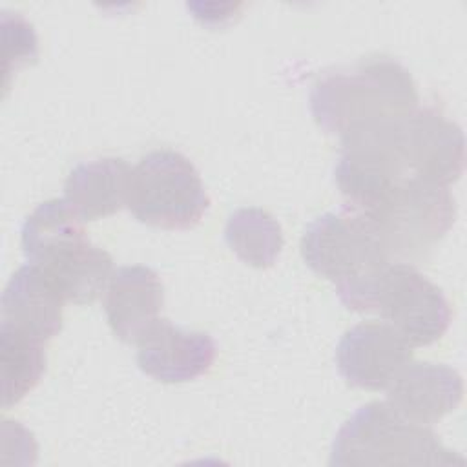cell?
<instances>
[{
    "mask_svg": "<svg viewBox=\"0 0 467 467\" xmlns=\"http://www.w3.org/2000/svg\"><path fill=\"white\" fill-rule=\"evenodd\" d=\"M412 361V347L385 321H365L348 328L337 343L336 365L358 389L381 390Z\"/></svg>",
    "mask_w": 467,
    "mask_h": 467,
    "instance_id": "9",
    "label": "cell"
},
{
    "mask_svg": "<svg viewBox=\"0 0 467 467\" xmlns=\"http://www.w3.org/2000/svg\"><path fill=\"white\" fill-rule=\"evenodd\" d=\"M210 197L188 157L173 150L144 155L131 171L126 208L144 224L188 230L201 223Z\"/></svg>",
    "mask_w": 467,
    "mask_h": 467,
    "instance_id": "7",
    "label": "cell"
},
{
    "mask_svg": "<svg viewBox=\"0 0 467 467\" xmlns=\"http://www.w3.org/2000/svg\"><path fill=\"white\" fill-rule=\"evenodd\" d=\"M22 252L77 305L97 301L113 274L111 255L89 243L82 217L66 199L44 201L26 217Z\"/></svg>",
    "mask_w": 467,
    "mask_h": 467,
    "instance_id": "3",
    "label": "cell"
},
{
    "mask_svg": "<svg viewBox=\"0 0 467 467\" xmlns=\"http://www.w3.org/2000/svg\"><path fill=\"white\" fill-rule=\"evenodd\" d=\"M308 100L317 126L339 139L420 106L410 73L387 55H370L352 66L321 73Z\"/></svg>",
    "mask_w": 467,
    "mask_h": 467,
    "instance_id": "2",
    "label": "cell"
},
{
    "mask_svg": "<svg viewBox=\"0 0 467 467\" xmlns=\"http://www.w3.org/2000/svg\"><path fill=\"white\" fill-rule=\"evenodd\" d=\"M2 407L9 409L29 394L46 372L44 343L0 325Z\"/></svg>",
    "mask_w": 467,
    "mask_h": 467,
    "instance_id": "16",
    "label": "cell"
},
{
    "mask_svg": "<svg viewBox=\"0 0 467 467\" xmlns=\"http://www.w3.org/2000/svg\"><path fill=\"white\" fill-rule=\"evenodd\" d=\"M133 168L119 157H100L77 164L64 184L66 201L82 217L95 221L128 204Z\"/></svg>",
    "mask_w": 467,
    "mask_h": 467,
    "instance_id": "14",
    "label": "cell"
},
{
    "mask_svg": "<svg viewBox=\"0 0 467 467\" xmlns=\"http://www.w3.org/2000/svg\"><path fill=\"white\" fill-rule=\"evenodd\" d=\"M368 312L379 314L412 348L436 343L451 325L443 292L407 263H392L378 277Z\"/></svg>",
    "mask_w": 467,
    "mask_h": 467,
    "instance_id": "8",
    "label": "cell"
},
{
    "mask_svg": "<svg viewBox=\"0 0 467 467\" xmlns=\"http://www.w3.org/2000/svg\"><path fill=\"white\" fill-rule=\"evenodd\" d=\"M305 263L336 285L339 301L368 312L378 277L392 265L372 228L348 206L316 217L301 237Z\"/></svg>",
    "mask_w": 467,
    "mask_h": 467,
    "instance_id": "4",
    "label": "cell"
},
{
    "mask_svg": "<svg viewBox=\"0 0 467 467\" xmlns=\"http://www.w3.org/2000/svg\"><path fill=\"white\" fill-rule=\"evenodd\" d=\"M64 297L55 283L35 265L20 266L7 281L2 294V325L49 341L62 330Z\"/></svg>",
    "mask_w": 467,
    "mask_h": 467,
    "instance_id": "13",
    "label": "cell"
},
{
    "mask_svg": "<svg viewBox=\"0 0 467 467\" xmlns=\"http://www.w3.org/2000/svg\"><path fill=\"white\" fill-rule=\"evenodd\" d=\"M224 239L232 252L254 268L272 266L285 244L279 223L263 208H239L224 226Z\"/></svg>",
    "mask_w": 467,
    "mask_h": 467,
    "instance_id": "15",
    "label": "cell"
},
{
    "mask_svg": "<svg viewBox=\"0 0 467 467\" xmlns=\"http://www.w3.org/2000/svg\"><path fill=\"white\" fill-rule=\"evenodd\" d=\"M164 288L155 270L142 265L113 270L104 292V310L115 337L135 343L159 319Z\"/></svg>",
    "mask_w": 467,
    "mask_h": 467,
    "instance_id": "12",
    "label": "cell"
},
{
    "mask_svg": "<svg viewBox=\"0 0 467 467\" xmlns=\"http://www.w3.org/2000/svg\"><path fill=\"white\" fill-rule=\"evenodd\" d=\"M139 368L162 383L192 381L210 370L217 348L206 332L157 319L137 341Z\"/></svg>",
    "mask_w": 467,
    "mask_h": 467,
    "instance_id": "10",
    "label": "cell"
},
{
    "mask_svg": "<svg viewBox=\"0 0 467 467\" xmlns=\"http://www.w3.org/2000/svg\"><path fill=\"white\" fill-rule=\"evenodd\" d=\"M348 208L365 219L392 263L407 265L427 259L456 219L449 186L421 179L396 182Z\"/></svg>",
    "mask_w": 467,
    "mask_h": 467,
    "instance_id": "5",
    "label": "cell"
},
{
    "mask_svg": "<svg viewBox=\"0 0 467 467\" xmlns=\"http://www.w3.org/2000/svg\"><path fill=\"white\" fill-rule=\"evenodd\" d=\"M387 403L407 420L431 427L463 398L462 376L441 363L409 361L390 381Z\"/></svg>",
    "mask_w": 467,
    "mask_h": 467,
    "instance_id": "11",
    "label": "cell"
},
{
    "mask_svg": "<svg viewBox=\"0 0 467 467\" xmlns=\"http://www.w3.org/2000/svg\"><path fill=\"white\" fill-rule=\"evenodd\" d=\"M427 425L414 423L387 401L359 407L337 431L330 465H463Z\"/></svg>",
    "mask_w": 467,
    "mask_h": 467,
    "instance_id": "6",
    "label": "cell"
},
{
    "mask_svg": "<svg viewBox=\"0 0 467 467\" xmlns=\"http://www.w3.org/2000/svg\"><path fill=\"white\" fill-rule=\"evenodd\" d=\"M463 166L462 128L436 108L418 106L407 115L345 135L334 179L347 201H361L409 179L451 186Z\"/></svg>",
    "mask_w": 467,
    "mask_h": 467,
    "instance_id": "1",
    "label": "cell"
}]
</instances>
